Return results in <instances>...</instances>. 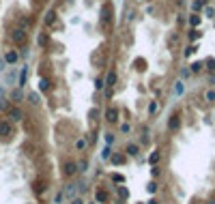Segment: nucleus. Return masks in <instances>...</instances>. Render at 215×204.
Listing matches in <instances>:
<instances>
[{
  "label": "nucleus",
  "instance_id": "nucleus-1",
  "mask_svg": "<svg viewBox=\"0 0 215 204\" xmlns=\"http://www.w3.org/2000/svg\"><path fill=\"white\" fill-rule=\"evenodd\" d=\"M189 22H192V26H198V24H200V17H198V15H192Z\"/></svg>",
  "mask_w": 215,
  "mask_h": 204
},
{
  "label": "nucleus",
  "instance_id": "nucleus-2",
  "mask_svg": "<svg viewBox=\"0 0 215 204\" xmlns=\"http://www.w3.org/2000/svg\"><path fill=\"white\" fill-rule=\"evenodd\" d=\"M202 4H204V0H196V2H194V9L198 11V9H202Z\"/></svg>",
  "mask_w": 215,
  "mask_h": 204
},
{
  "label": "nucleus",
  "instance_id": "nucleus-3",
  "mask_svg": "<svg viewBox=\"0 0 215 204\" xmlns=\"http://www.w3.org/2000/svg\"><path fill=\"white\" fill-rule=\"evenodd\" d=\"M207 101H215V92H213V90L207 92Z\"/></svg>",
  "mask_w": 215,
  "mask_h": 204
}]
</instances>
